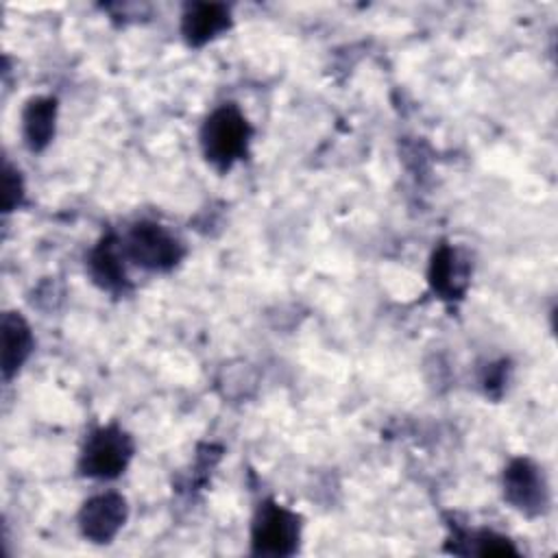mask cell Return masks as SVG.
<instances>
[{
  "label": "cell",
  "instance_id": "8",
  "mask_svg": "<svg viewBox=\"0 0 558 558\" xmlns=\"http://www.w3.org/2000/svg\"><path fill=\"white\" fill-rule=\"evenodd\" d=\"M233 26L231 7L225 2H187L181 11V37L190 48H203Z\"/></svg>",
  "mask_w": 558,
  "mask_h": 558
},
{
  "label": "cell",
  "instance_id": "2",
  "mask_svg": "<svg viewBox=\"0 0 558 558\" xmlns=\"http://www.w3.org/2000/svg\"><path fill=\"white\" fill-rule=\"evenodd\" d=\"M120 246L126 262L146 272H170L187 255L183 240L157 220L133 222L120 235Z\"/></svg>",
  "mask_w": 558,
  "mask_h": 558
},
{
  "label": "cell",
  "instance_id": "6",
  "mask_svg": "<svg viewBox=\"0 0 558 558\" xmlns=\"http://www.w3.org/2000/svg\"><path fill=\"white\" fill-rule=\"evenodd\" d=\"M129 521V501L118 490H102L87 497L76 514L78 532L94 545L111 543Z\"/></svg>",
  "mask_w": 558,
  "mask_h": 558
},
{
  "label": "cell",
  "instance_id": "11",
  "mask_svg": "<svg viewBox=\"0 0 558 558\" xmlns=\"http://www.w3.org/2000/svg\"><path fill=\"white\" fill-rule=\"evenodd\" d=\"M35 351V336L24 318L22 312L17 310H7L2 314V377L4 381H11L22 366L28 362V357Z\"/></svg>",
  "mask_w": 558,
  "mask_h": 558
},
{
  "label": "cell",
  "instance_id": "3",
  "mask_svg": "<svg viewBox=\"0 0 558 558\" xmlns=\"http://www.w3.org/2000/svg\"><path fill=\"white\" fill-rule=\"evenodd\" d=\"M135 456V440L133 436L118 423L98 425L87 432L78 460L76 471L81 477L111 482L118 480L131 464Z\"/></svg>",
  "mask_w": 558,
  "mask_h": 558
},
{
  "label": "cell",
  "instance_id": "12",
  "mask_svg": "<svg viewBox=\"0 0 558 558\" xmlns=\"http://www.w3.org/2000/svg\"><path fill=\"white\" fill-rule=\"evenodd\" d=\"M26 196L24 187V177L20 168H15L9 159L4 161V172H2V211L11 214L17 207H22Z\"/></svg>",
  "mask_w": 558,
  "mask_h": 558
},
{
  "label": "cell",
  "instance_id": "9",
  "mask_svg": "<svg viewBox=\"0 0 558 558\" xmlns=\"http://www.w3.org/2000/svg\"><path fill=\"white\" fill-rule=\"evenodd\" d=\"M471 279V266L469 259L453 246V244H440L434 248L427 270V281L434 294L445 301L462 299L466 292Z\"/></svg>",
  "mask_w": 558,
  "mask_h": 558
},
{
  "label": "cell",
  "instance_id": "10",
  "mask_svg": "<svg viewBox=\"0 0 558 558\" xmlns=\"http://www.w3.org/2000/svg\"><path fill=\"white\" fill-rule=\"evenodd\" d=\"M59 100L48 94L31 96L22 107V142L31 153H44L54 140Z\"/></svg>",
  "mask_w": 558,
  "mask_h": 558
},
{
  "label": "cell",
  "instance_id": "5",
  "mask_svg": "<svg viewBox=\"0 0 558 558\" xmlns=\"http://www.w3.org/2000/svg\"><path fill=\"white\" fill-rule=\"evenodd\" d=\"M504 499L525 517H538L549 508V484L543 469L525 456L512 458L501 473Z\"/></svg>",
  "mask_w": 558,
  "mask_h": 558
},
{
  "label": "cell",
  "instance_id": "7",
  "mask_svg": "<svg viewBox=\"0 0 558 558\" xmlns=\"http://www.w3.org/2000/svg\"><path fill=\"white\" fill-rule=\"evenodd\" d=\"M126 257L120 246V235L107 231L87 253L85 270L92 281L109 294H126L131 290V279L126 272Z\"/></svg>",
  "mask_w": 558,
  "mask_h": 558
},
{
  "label": "cell",
  "instance_id": "1",
  "mask_svg": "<svg viewBox=\"0 0 558 558\" xmlns=\"http://www.w3.org/2000/svg\"><path fill=\"white\" fill-rule=\"evenodd\" d=\"M255 129L235 102L214 107L198 131V144L205 161L220 174L244 161L251 153Z\"/></svg>",
  "mask_w": 558,
  "mask_h": 558
},
{
  "label": "cell",
  "instance_id": "4",
  "mask_svg": "<svg viewBox=\"0 0 558 558\" xmlns=\"http://www.w3.org/2000/svg\"><path fill=\"white\" fill-rule=\"evenodd\" d=\"M303 519L275 499H264L251 519V554L286 558L301 545Z\"/></svg>",
  "mask_w": 558,
  "mask_h": 558
}]
</instances>
